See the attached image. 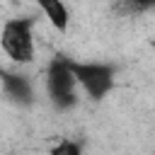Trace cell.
Listing matches in <instances>:
<instances>
[{
  "label": "cell",
  "instance_id": "6da1fadb",
  "mask_svg": "<svg viewBox=\"0 0 155 155\" xmlns=\"http://www.w3.org/2000/svg\"><path fill=\"white\" fill-rule=\"evenodd\" d=\"M78 82L75 75L70 70V58H65L63 53L53 56L51 63L46 65V92L51 104L58 111H68L78 104V92H75Z\"/></svg>",
  "mask_w": 155,
  "mask_h": 155
},
{
  "label": "cell",
  "instance_id": "7a4b0ae2",
  "mask_svg": "<svg viewBox=\"0 0 155 155\" xmlns=\"http://www.w3.org/2000/svg\"><path fill=\"white\" fill-rule=\"evenodd\" d=\"M34 19L31 17H15L2 24L0 46L15 63H31L34 61Z\"/></svg>",
  "mask_w": 155,
  "mask_h": 155
},
{
  "label": "cell",
  "instance_id": "3957f363",
  "mask_svg": "<svg viewBox=\"0 0 155 155\" xmlns=\"http://www.w3.org/2000/svg\"><path fill=\"white\" fill-rule=\"evenodd\" d=\"M70 70L75 75V82L85 90L90 99H102L114 90L116 70L109 63H82L70 58Z\"/></svg>",
  "mask_w": 155,
  "mask_h": 155
},
{
  "label": "cell",
  "instance_id": "277c9868",
  "mask_svg": "<svg viewBox=\"0 0 155 155\" xmlns=\"http://www.w3.org/2000/svg\"><path fill=\"white\" fill-rule=\"evenodd\" d=\"M0 85H2V92L10 102H15L19 107H31L34 104V87H31L27 75L0 68Z\"/></svg>",
  "mask_w": 155,
  "mask_h": 155
},
{
  "label": "cell",
  "instance_id": "5b68a950",
  "mask_svg": "<svg viewBox=\"0 0 155 155\" xmlns=\"http://www.w3.org/2000/svg\"><path fill=\"white\" fill-rule=\"evenodd\" d=\"M36 5H39V10L44 12V17L51 22V27L56 31H68L70 12H68L63 0H36Z\"/></svg>",
  "mask_w": 155,
  "mask_h": 155
},
{
  "label": "cell",
  "instance_id": "8992f818",
  "mask_svg": "<svg viewBox=\"0 0 155 155\" xmlns=\"http://www.w3.org/2000/svg\"><path fill=\"white\" fill-rule=\"evenodd\" d=\"M48 155H82V143L80 140H73V138H61L48 150Z\"/></svg>",
  "mask_w": 155,
  "mask_h": 155
},
{
  "label": "cell",
  "instance_id": "52a82bcc",
  "mask_svg": "<svg viewBox=\"0 0 155 155\" xmlns=\"http://www.w3.org/2000/svg\"><path fill=\"white\" fill-rule=\"evenodd\" d=\"M128 12H148L155 7V0H121Z\"/></svg>",
  "mask_w": 155,
  "mask_h": 155
}]
</instances>
